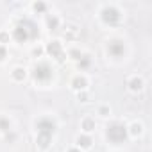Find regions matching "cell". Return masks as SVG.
I'll list each match as a JSON object with an SVG mask.
<instances>
[{
  "label": "cell",
  "instance_id": "cell-1",
  "mask_svg": "<svg viewBox=\"0 0 152 152\" xmlns=\"http://www.w3.org/2000/svg\"><path fill=\"white\" fill-rule=\"evenodd\" d=\"M38 34H39V31H38V27H36L31 20H22V22L15 27V32H13L15 39L20 41V43H23V41H27V39H34Z\"/></svg>",
  "mask_w": 152,
  "mask_h": 152
},
{
  "label": "cell",
  "instance_id": "cell-2",
  "mask_svg": "<svg viewBox=\"0 0 152 152\" xmlns=\"http://www.w3.org/2000/svg\"><path fill=\"white\" fill-rule=\"evenodd\" d=\"M36 127H38V140H36L38 145H39L41 148L48 147V143H50V140H52V134H54V131H56L54 122L48 120V118H41Z\"/></svg>",
  "mask_w": 152,
  "mask_h": 152
},
{
  "label": "cell",
  "instance_id": "cell-3",
  "mask_svg": "<svg viewBox=\"0 0 152 152\" xmlns=\"http://www.w3.org/2000/svg\"><path fill=\"white\" fill-rule=\"evenodd\" d=\"M106 134H107V140H109L111 143H124L125 138H127V129H125V125H122V124H111V125L107 127Z\"/></svg>",
  "mask_w": 152,
  "mask_h": 152
},
{
  "label": "cell",
  "instance_id": "cell-4",
  "mask_svg": "<svg viewBox=\"0 0 152 152\" xmlns=\"http://www.w3.org/2000/svg\"><path fill=\"white\" fill-rule=\"evenodd\" d=\"M32 75H34V79H36V81H39V83H47V81L52 77V70H50V66H48V64L39 63V64H36V68H34Z\"/></svg>",
  "mask_w": 152,
  "mask_h": 152
},
{
  "label": "cell",
  "instance_id": "cell-5",
  "mask_svg": "<svg viewBox=\"0 0 152 152\" xmlns=\"http://www.w3.org/2000/svg\"><path fill=\"white\" fill-rule=\"evenodd\" d=\"M102 20H104L106 23H109V25H115V23H118V20H120V13H118L115 7H104V9H102Z\"/></svg>",
  "mask_w": 152,
  "mask_h": 152
},
{
  "label": "cell",
  "instance_id": "cell-6",
  "mask_svg": "<svg viewBox=\"0 0 152 152\" xmlns=\"http://www.w3.org/2000/svg\"><path fill=\"white\" fill-rule=\"evenodd\" d=\"M107 52H109L113 57H120V56H124L125 47H124L122 41H111V43L107 45Z\"/></svg>",
  "mask_w": 152,
  "mask_h": 152
},
{
  "label": "cell",
  "instance_id": "cell-7",
  "mask_svg": "<svg viewBox=\"0 0 152 152\" xmlns=\"http://www.w3.org/2000/svg\"><path fill=\"white\" fill-rule=\"evenodd\" d=\"M47 52H48L52 57L63 59V57H61V43H59V41H52V43H48V47H47Z\"/></svg>",
  "mask_w": 152,
  "mask_h": 152
},
{
  "label": "cell",
  "instance_id": "cell-8",
  "mask_svg": "<svg viewBox=\"0 0 152 152\" xmlns=\"http://www.w3.org/2000/svg\"><path fill=\"white\" fill-rule=\"evenodd\" d=\"M129 88H131L132 91H140V90L143 88V81H141L140 77H132V79L129 81Z\"/></svg>",
  "mask_w": 152,
  "mask_h": 152
},
{
  "label": "cell",
  "instance_id": "cell-9",
  "mask_svg": "<svg viewBox=\"0 0 152 152\" xmlns=\"http://www.w3.org/2000/svg\"><path fill=\"white\" fill-rule=\"evenodd\" d=\"M72 84H73V88H77V90H84L86 88V79L84 77H75Z\"/></svg>",
  "mask_w": 152,
  "mask_h": 152
},
{
  "label": "cell",
  "instance_id": "cell-10",
  "mask_svg": "<svg viewBox=\"0 0 152 152\" xmlns=\"http://www.w3.org/2000/svg\"><path fill=\"white\" fill-rule=\"evenodd\" d=\"M77 145L83 147V148H88V147H91V140L88 136H79L77 138Z\"/></svg>",
  "mask_w": 152,
  "mask_h": 152
},
{
  "label": "cell",
  "instance_id": "cell-11",
  "mask_svg": "<svg viewBox=\"0 0 152 152\" xmlns=\"http://www.w3.org/2000/svg\"><path fill=\"white\" fill-rule=\"evenodd\" d=\"M13 77H15L16 81H23V79H25V70H23V68H15V70H13Z\"/></svg>",
  "mask_w": 152,
  "mask_h": 152
},
{
  "label": "cell",
  "instance_id": "cell-12",
  "mask_svg": "<svg viewBox=\"0 0 152 152\" xmlns=\"http://www.w3.org/2000/svg\"><path fill=\"white\" fill-rule=\"evenodd\" d=\"M83 129H84V131H93V129H95V122H93L91 118H86V120L83 122Z\"/></svg>",
  "mask_w": 152,
  "mask_h": 152
},
{
  "label": "cell",
  "instance_id": "cell-13",
  "mask_svg": "<svg viewBox=\"0 0 152 152\" xmlns=\"http://www.w3.org/2000/svg\"><path fill=\"white\" fill-rule=\"evenodd\" d=\"M57 23H59V22H57V18H56V16L48 18V27H50V29H57Z\"/></svg>",
  "mask_w": 152,
  "mask_h": 152
},
{
  "label": "cell",
  "instance_id": "cell-14",
  "mask_svg": "<svg viewBox=\"0 0 152 152\" xmlns=\"http://www.w3.org/2000/svg\"><path fill=\"white\" fill-rule=\"evenodd\" d=\"M0 129H2V131H9V124H7V120H0Z\"/></svg>",
  "mask_w": 152,
  "mask_h": 152
},
{
  "label": "cell",
  "instance_id": "cell-15",
  "mask_svg": "<svg viewBox=\"0 0 152 152\" xmlns=\"http://www.w3.org/2000/svg\"><path fill=\"white\" fill-rule=\"evenodd\" d=\"M141 132V125L140 124H134L132 125V134H140Z\"/></svg>",
  "mask_w": 152,
  "mask_h": 152
},
{
  "label": "cell",
  "instance_id": "cell-16",
  "mask_svg": "<svg viewBox=\"0 0 152 152\" xmlns=\"http://www.w3.org/2000/svg\"><path fill=\"white\" fill-rule=\"evenodd\" d=\"M34 9H36V11H43V9H45V4H41V2H39V4H34Z\"/></svg>",
  "mask_w": 152,
  "mask_h": 152
},
{
  "label": "cell",
  "instance_id": "cell-17",
  "mask_svg": "<svg viewBox=\"0 0 152 152\" xmlns=\"http://www.w3.org/2000/svg\"><path fill=\"white\" fill-rule=\"evenodd\" d=\"M4 57H6V48H4L2 45H0V61H2Z\"/></svg>",
  "mask_w": 152,
  "mask_h": 152
},
{
  "label": "cell",
  "instance_id": "cell-18",
  "mask_svg": "<svg viewBox=\"0 0 152 152\" xmlns=\"http://www.w3.org/2000/svg\"><path fill=\"white\" fill-rule=\"evenodd\" d=\"M6 39H7V34L2 32V34H0V41H6Z\"/></svg>",
  "mask_w": 152,
  "mask_h": 152
},
{
  "label": "cell",
  "instance_id": "cell-19",
  "mask_svg": "<svg viewBox=\"0 0 152 152\" xmlns=\"http://www.w3.org/2000/svg\"><path fill=\"white\" fill-rule=\"evenodd\" d=\"M68 152H81V150H77V148H72V150H68Z\"/></svg>",
  "mask_w": 152,
  "mask_h": 152
}]
</instances>
